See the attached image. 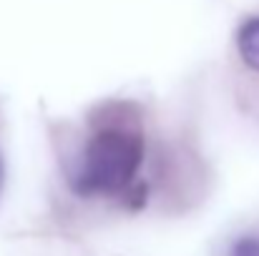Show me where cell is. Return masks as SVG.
Wrapping results in <instances>:
<instances>
[{"label": "cell", "instance_id": "6da1fadb", "mask_svg": "<svg viewBox=\"0 0 259 256\" xmlns=\"http://www.w3.org/2000/svg\"><path fill=\"white\" fill-rule=\"evenodd\" d=\"M144 159V143L139 133L108 128L91 138L83 153L81 171L76 173L78 193H116L131 183Z\"/></svg>", "mask_w": 259, "mask_h": 256}, {"label": "cell", "instance_id": "7a4b0ae2", "mask_svg": "<svg viewBox=\"0 0 259 256\" xmlns=\"http://www.w3.org/2000/svg\"><path fill=\"white\" fill-rule=\"evenodd\" d=\"M237 48L244 63L259 73V18H249L237 33Z\"/></svg>", "mask_w": 259, "mask_h": 256}, {"label": "cell", "instance_id": "3957f363", "mask_svg": "<svg viewBox=\"0 0 259 256\" xmlns=\"http://www.w3.org/2000/svg\"><path fill=\"white\" fill-rule=\"evenodd\" d=\"M232 256H259V236H244L232 246Z\"/></svg>", "mask_w": 259, "mask_h": 256}, {"label": "cell", "instance_id": "277c9868", "mask_svg": "<svg viewBox=\"0 0 259 256\" xmlns=\"http://www.w3.org/2000/svg\"><path fill=\"white\" fill-rule=\"evenodd\" d=\"M0 181H3V169H0Z\"/></svg>", "mask_w": 259, "mask_h": 256}]
</instances>
